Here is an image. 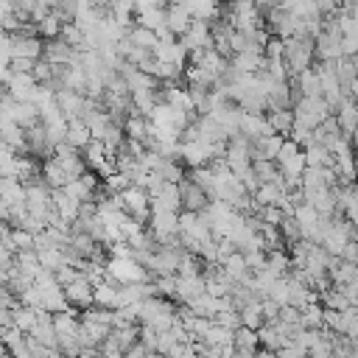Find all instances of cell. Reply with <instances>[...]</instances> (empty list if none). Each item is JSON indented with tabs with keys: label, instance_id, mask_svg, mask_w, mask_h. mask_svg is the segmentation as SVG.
Returning <instances> with one entry per match:
<instances>
[{
	"label": "cell",
	"instance_id": "cell-34",
	"mask_svg": "<svg viewBox=\"0 0 358 358\" xmlns=\"http://www.w3.org/2000/svg\"><path fill=\"white\" fill-rule=\"evenodd\" d=\"M257 336H260V347H266L268 352H277L280 347H285L288 341H285V336L277 330V324L274 322H266L260 330H257Z\"/></svg>",
	"mask_w": 358,
	"mask_h": 358
},
{
	"label": "cell",
	"instance_id": "cell-7",
	"mask_svg": "<svg viewBox=\"0 0 358 358\" xmlns=\"http://www.w3.org/2000/svg\"><path fill=\"white\" fill-rule=\"evenodd\" d=\"M3 117H11L25 129L42 120L36 101H17L11 92H3Z\"/></svg>",
	"mask_w": 358,
	"mask_h": 358
},
{
	"label": "cell",
	"instance_id": "cell-17",
	"mask_svg": "<svg viewBox=\"0 0 358 358\" xmlns=\"http://www.w3.org/2000/svg\"><path fill=\"white\" fill-rule=\"evenodd\" d=\"M263 64H266V53L263 50H238V53H232L229 56V70L232 73H257V70H263Z\"/></svg>",
	"mask_w": 358,
	"mask_h": 358
},
{
	"label": "cell",
	"instance_id": "cell-46",
	"mask_svg": "<svg viewBox=\"0 0 358 358\" xmlns=\"http://www.w3.org/2000/svg\"><path fill=\"white\" fill-rule=\"evenodd\" d=\"M34 64H36V59H28V56H14V59H11V67H14L17 73H31Z\"/></svg>",
	"mask_w": 358,
	"mask_h": 358
},
{
	"label": "cell",
	"instance_id": "cell-38",
	"mask_svg": "<svg viewBox=\"0 0 358 358\" xmlns=\"http://www.w3.org/2000/svg\"><path fill=\"white\" fill-rule=\"evenodd\" d=\"M241 319H243V324L260 330V327L266 324V316H263V299H252L249 305H243V308H241Z\"/></svg>",
	"mask_w": 358,
	"mask_h": 358
},
{
	"label": "cell",
	"instance_id": "cell-30",
	"mask_svg": "<svg viewBox=\"0 0 358 358\" xmlns=\"http://www.w3.org/2000/svg\"><path fill=\"white\" fill-rule=\"evenodd\" d=\"M67 143H73L76 148H84L92 143V129L84 117H70V126H67Z\"/></svg>",
	"mask_w": 358,
	"mask_h": 358
},
{
	"label": "cell",
	"instance_id": "cell-4",
	"mask_svg": "<svg viewBox=\"0 0 358 358\" xmlns=\"http://www.w3.org/2000/svg\"><path fill=\"white\" fill-rule=\"evenodd\" d=\"M140 322L143 324H151L157 330H168L176 322V305L171 299H165L162 294L145 296L143 299V310H140Z\"/></svg>",
	"mask_w": 358,
	"mask_h": 358
},
{
	"label": "cell",
	"instance_id": "cell-26",
	"mask_svg": "<svg viewBox=\"0 0 358 358\" xmlns=\"http://www.w3.org/2000/svg\"><path fill=\"white\" fill-rule=\"evenodd\" d=\"M95 305H103V308H120V282L115 280H101L95 282Z\"/></svg>",
	"mask_w": 358,
	"mask_h": 358
},
{
	"label": "cell",
	"instance_id": "cell-1",
	"mask_svg": "<svg viewBox=\"0 0 358 358\" xmlns=\"http://www.w3.org/2000/svg\"><path fill=\"white\" fill-rule=\"evenodd\" d=\"M313 56H316V39L313 36H285V64H288V73L291 78L299 76L302 70L313 67Z\"/></svg>",
	"mask_w": 358,
	"mask_h": 358
},
{
	"label": "cell",
	"instance_id": "cell-10",
	"mask_svg": "<svg viewBox=\"0 0 358 358\" xmlns=\"http://www.w3.org/2000/svg\"><path fill=\"white\" fill-rule=\"evenodd\" d=\"M266 28L271 31V34H277V36H294L296 34V28H299V17L296 14H291V11H285L282 6H274V8H268L266 14Z\"/></svg>",
	"mask_w": 358,
	"mask_h": 358
},
{
	"label": "cell",
	"instance_id": "cell-18",
	"mask_svg": "<svg viewBox=\"0 0 358 358\" xmlns=\"http://www.w3.org/2000/svg\"><path fill=\"white\" fill-rule=\"evenodd\" d=\"M50 64H70L73 62V56H76V48L59 34V36H53V39H45V53H42Z\"/></svg>",
	"mask_w": 358,
	"mask_h": 358
},
{
	"label": "cell",
	"instance_id": "cell-28",
	"mask_svg": "<svg viewBox=\"0 0 358 358\" xmlns=\"http://www.w3.org/2000/svg\"><path fill=\"white\" fill-rule=\"evenodd\" d=\"M137 22L145 25V28L162 31V28L168 25V6H148V8H140V11H137Z\"/></svg>",
	"mask_w": 358,
	"mask_h": 358
},
{
	"label": "cell",
	"instance_id": "cell-47",
	"mask_svg": "<svg viewBox=\"0 0 358 358\" xmlns=\"http://www.w3.org/2000/svg\"><path fill=\"white\" fill-rule=\"evenodd\" d=\"M126 355H131V358H140V355H154V350L140 338V341H134L129 350H126Z\"/></svg>",
	"mask_w": 358,
	"mask_h": 358
},
{
	"label": "cell",
	"instance_id": "cell-24",
	"mask_svg": "<svg viewBox=\"0 0 358 358\" xmlns=\"http://www.w3.org/2000/svg\"><path fill=\"white\" fill-rule=\"evenodd\" d=\"M190 22H193V14H190V8H187L185 0L182 3H168V28L176 36H182L190 28Z\"/></svg>",
	"mask_w": 358,
	"mask_h": 358
},
{
	"label": "cell",
	"instance_id": "cell-2",
	"mask_svg": "<svg viewBox=\"0 0 358 358\" xmlns=\"http://www.w3.org/2000/svg\"><path fill=\"white\" fill-rule=\"evenodd\" d=\"M148 229H151V235H154L157 246H159V243H182V238H179L182 227H179V213H176V210L151 207Z\"/></svg>",
	"mask_w": 358,
	"mask_h": 358
},
{
	"label": "cell",
	"instance_id": "cell-35",
	"mask_svg": "<svg viewBox=\"0 0 358 358\" xmlns=\"http://www.w3.org/2000/svg\"><path fill=\"white\" fill-rule=\"evenodd\" d=\"M129 36H131V42H134V45H140V48H145V50H154V48L159 45V34H157L154 28L140 25V22L129 28Z\"/></svg>",
	"mask_w": 358,
	"mask_h": 358
},
{
	"label": "cell",
	"instance_id": "cell-37",
	"mask_svg": "<svg viewBox=\"0 0 358 358\" xmlns=\"http://www.w3.org/2000/svg\"><path fill=\"white\" fill-rule=\"evenodd\" d=\"M322 305H324V308H336V310H347L352 302H350V296L344 294V288L333 282L330 288L322 291Z\"/></svg>",
	"mask_w": 358,
	"mask_h": 358
},
{
	"label": "cell",
	"instance_id": "cell-45",
	"mask_svg": "<svg viewBox=\"0 0 358 358\" xmlns=\"http://www.w3.org/2000/svg\"><path fill=\"white\" fill-rule=\"evenodd\" d=\"M126 350H123V344L109 333L103 341H101V355H106V358H115V355H123Z\"/></svg>",
	"mask_w": 358,
	"mask_h": 358
},
{
	"label": "cell",
	"instance_id": "cell-36",
	"mask_svg": "<svg viewBox=\"0 0 358 358\" xmlns=\"http://www.w3.org/2000/svg\"><path fill=\"white\" fill-rule=\"evenodd\" d=\"M291 266H294L291 263V252H285V249H271L268 257H266V268L271 274H277V277H285Z\"/></svg>",
	"mask_w": 358,
	"mask_h": 358
},
{
	"label": "cell",
	"instance_id": "cell-43",
	"mask_svg": "<svg viewBox=\"0 0 358 358\" xmlns=\"http://www.w3.org/2000/svg\"><path fill=\"white\" fill-rule=\"evenodd\" d=\"M257 215L263 218V224H277V227H280V224H282V218H285V215H291V213H285L280 204H263V207L257 210Z\"/></svg>",
	"mask_w": 358,
	"mask_h": 358
},
{
	"label": "cell",
	"instance_id": "cell-42",
	"mask_svg": "<svg viewBox=\"0 0 358 358\" xmlns=\"http://www.w3.org/2000/svg\"><path fill=\"white\" fill-rule=\"evenodd\" d=\"M36 25H39V36L53 39V36H59V34H62V25H64V22L59 20V14H53V11H50V14H48L45 20H39Z\"/></svg>",
	"mask_w": 358,
	"mask_h": 358
},
{
	"label": "cell",
	"instance_id": "cell-12",
	"mask_svg": "<svg viewBox=\"0 0 358 358\" xmlns=\"http://www.w3.org/2000/svg\"><path fill=\"white\" fill-rule=\"evenodd\" d=\"M190 50H196V48H213L215 45V39H213V22H207V20H199V17H193V22H190V28L179 36Z\"/></svg>",
	"mask_w": 358,
	"mask_h": 358
},
{
	"label": "cell",
	"instance_id": "cell-31",
	"mask_svg": "<svg viewBox=\"0 0 358 358\" xmlns=\"http://www.w3.org/2000/svg\"><path fill=\"white\" fill-rule=\"evenodd\" d=\"M42 179H45L50 187H64V185L70 182L67 171L62 168V162H59L56 157H48V159L42 162Z\"/></svg>",
	"mask_w": 358,
	"mask_h": 358
},
{
	"label": "cell",
	"instance_id": "cell-15",
	"mask_svg": "<svg viewBox=\"0 0 358 358\" xmlns=\"http://www.w3.org/2000/svg\"><path fill=\"white\" fill-rule=\"evenodd\" d=\"M154 56L157 59H162V62H173V64H179V67H185L187 64V59H190V48L176 36V39H159V45L154 48Z\"/></svg>",
	"mask_w": 358,
	"mask_h": 358
},
{
	"label": "cell",
	"instance_id": "cell-22",
	"mask_svg": "<svg viewBox=\"0 0 358 358\" xmlns=\"http://www.w3.org/2000/svg\"><path fill=\"white\" fill-rule=\"evenodd\" d=\"M336 117H338V126L347 137H352L355 126H358V101L352 95H344V101L336 106Z\"/></svg>",
	"mask_w": 358,
	"mask_h": 358
},
{
	"label": "cell",
	"instance_id": "cell-20",
	"mask_svg": "<svg viewBox=\"0 0 358 358\" xmlns=\"http://www.w3.org/2000/svg\"><path fill=\"white\" fill-rule=\"evenodd\" d=\"M182 201H185V210L201 213V210L210 204V193H207L201 185H196L193 179H185V182H182Z\"/></svg>",
	"mask_w": 358,
	"mask_h": 358
},
{
	"label": "cell",
	"instance_id": "cell-41",
	"mask_svg": "<svg viewBox=\"0 0 358 358\" xmlns=\"http://www.w3.org/2000/svg\"><path fill=\"white\" fill-rule=\"evenodd\" d=\"M302 324H305V327H324V305L308 302V305L302 308Z\"/></svg>",
	"mask_w": 358,
	"mask_h": 358
},
{
	"label": "cell",
	"instance_id": "cell-11",
	"mask_svg": "<svg viewBox=\"0 0 358 358\" xmlns=\"http://www.w3.org/2000/svg\"><path fill=\"white\" fill-rule=\"evenodd\" d=\"M215 157V148L210 140H182V162L187 168H199V165H210Z\"/></svg>",
	"mask_w": 358,
	"mask_h": 358
},
{
	"label": "cell",
	"instance_id": "cell-48",
	"mask_svg": "<svg viewBox=\"0 0 358 358\" xmlns=\"http://www.w3.org/2000/svg\"><path fill=\"white\" fill-rule=\"evenodd\" d=\"M341 260H350V263H355V266H358V238H352V241L344 246Z\"/></svg>",
	"mask_w": 358,
	"mask_h": 358
},
{
	"label": "cell",
	"instance_id": "cell-40",
	"mask_svg": "<svg viewBox=\"0 0 358 358\" xmlns=\"http://www.w3.org/2000/svg\"><path fill=\"white\" fill-rule=\"evenodd\" d=\"M36 319H39V310H36V308L22 305V302L14 308V324H17L20 330H25V333H28V330L36 324Z\"/></svg>",
	"mask_w": 358,
	"mask_h": 358
},
{
	"label": "cell",
	"instance_id": "cell-21",
	"mask_svg": "<svg viewBox=\"0 0 358 358\" xmlns=\"http://www.w3.org/2000/svg\"><path fill=\"white\" fill-rule=\"evenodd\" d=\"M207 291V280L204 274H190V277H182L179 274V288H176V299L179 302H193L196 296H201Z\"/></svg>",
	"mask_w": 358,
	"mask_h": 358
},
{
	"label": "cell",
	"instance_id": "cell-16",
	"mask_svg": "<svg viewBox=\"0 0 358 358\" xmlns=\"http://www.w3.org/2000/svg\"><path fill=\"white\" fill-rule=\"evenodd\" d=\"M271 131H274V126H271L268 115L246 112V109H243V115H241V134H246L249 140H260V137H266V134H271Z\"/></svg>",
	"mask_w": 358,
	"mask_h": 358
},
{
	"label": "cell",
	"instance_id": "cell-44",
	"mask_svg": "<svg viewBox=\"0 0 358 358\" xmlns=\"http://www.w3.org/2000/svg\"><path fill=\"white\" fill-rule=\"evenodd\" d=\"M20 302H22V305H31V308H36V310H39V308H45L42 288H39L36 282H34V285H28V288L20 294ZM45 310H48V308H45Z\"/></svg>",
	"mask_w": 358,
	"mask_h": 358
},
{
	"label": "cell",
	"instance_id": "cell-13",
	"mask_svg": "<svg viewBox=\"0 0 358 358\" xmlns=\"http://www.w3.org/2000/svg\"><path fill=\"white\" fill-rule=\"evenodd\" d=\"M39 87H42V84L36 81L34 73H17V70H14L11 81L6 84V92H11L17 101H34L36 92H39Z\"/></svg>",
	"mask_w": 358,
	"mask_h": 358
},
{
	"label": "cell",
	"instance_id": "cell-8",
	"mask_svg": "<svg viewBox=\"0 0 358 358\" xmlns=\"http://www.w3.org/2000/svg\"><path fill=\"white\" fill-rule=\"evenodd\" d=\"M117 196H120V204H123L126 213H131L134 218H140V221L148 224V218H151V193H148L145 187L129 185V187H126L123 193H117Z\"/></svg>",
	"mask_w": 358,
	"mask_h": 358
},
{
	"label": "cell",
	"instance_id": "cell-5",
	"mask_svg": "<svg viewBox=\"0 0 358 358\" xmlns=\"http://www.w3.org/2000/svg\"><path fill=\"white\" fill-rule=\"evenodd\" d=\"M333 112H336V109L330 106V101H327L324 95H302V98L294 103V117H296V123L310 126V129H316V126H319L322 120H327Z\"/></svg>",
	"mask_w": 358,
	"mask_h": 358
},
{
	"label": "cell",
	"instance_id": "cell-3",
	"mask_svg": "<svg viewBox=\"0 0 358 358\" xmlns=\"http://www.w3.org/2000/svg\"><path fill=\"white\" fill-rule=\"evenodd\" d=\"M106 277L115 280V282H120V285H126V282H143V280H154L151 268L143 266L134 255H129V257H115V255H112L109 263H106Z\"/></svg>",
	"mask_w": 358,
	"mask_h": 358
},
{
	"label": "cell",
	"instance_id": "cell-6",
	"mask_svg": "<svg viewBox=\"0 0 358 358\" xmlns=\"http://www.w3.org/2000/svg\"><path fill=\"white\" fill-rule=\"evenodd\" d=\"M341 39H344V31L338 28L336 20L324 17V31L316 36V59L319 62H336L344 56V48H341Z\"/></svg>",
	"mask_w": 358,
	"mask_h": 358
},
{
	"label": "cell",
	"instance_id": "cell-29",
	"mask_svg": "<svg viewBox=\"0 0 358 358\" xmlns=\"http://www.w3.org/2000/svg\"><path fill=\"white\" fill-rule=\"evenodd\" d=\"M291 81L296 84V90H299L302 95H322V78H319L316 64H313V67H308V70H302V73H299V76H294Z\"/></svg>",
	"mask_w": 358,
	"mask_h": 358
},
{
	"label": "cell",
	"instance_id": "cell-9",
	"mask_svg": "<svg viewBox=\"0 0 358 358\" xmlns=\"http://www.w3.org/2000/svg\"><path fill=\"white\" fill-rule=\"evenodd\" d=\"M64 294H67V299H70V305L73 308H78V310H84V308H90V305H95V282L81 271L73 282H67L64 285Z\"/></svg>",
	"mask_w": 358,
	"mask_h": 358
},
{
	"label": "cell",
	"instance_id": "cell-32",
	"mask_svg": "<svg viewBox=\"0 0 358 358\" xmlns=\"http://www.w3.org/2000/svg\"><path fill=\"white\" fill-rule=\"evenodd\" d=\"M157 173L168 182H185L187 179V171H185V162L182 159H173V157H162L159 165H157Z\"/></svg>",
	"mask_w": 358,
	"mask_h": 358
},
{
	"label": "cell",
	"instance_id": "cell-27",
	"mask_svg": "<svg viewBox=\"0 0 358 358\" xmlns=\"http://www.w3.org/2000/svg\"><path fill=\"white\" fill-rule=\"evenodd\" d=\"M81 154H84V159H87V165H90L92 171H101V168L106 165V159H109V157H115V154H109L106 143H103V140H98V137H92V143L81 148Z\"/></svg>",
	"mask_w": 358,
	"mask_h": 358
},
{
	"label": "cell",
	"instance_id": "cell-25",
	"mask_svg": "<svg viewBox=\"0 0 358 358\" xmlns=\"http://www.w3.org/2000/svg\"><path fill=\"white\" fill-rule=\"evenodd\" d=\"M232 344H235V355H255L257 347H260V336H257L255 327L241 324V327H235V341Z\"/></svg>",
	"mask_w": 358,
	"mask_h": 358
},
{
	"label": "cell",
	"instance_id": "cell-14",
	"mask_svg": "<svg viewBox=\"0 0 358 358\" xmlns=\"http://www.w3.org/2000/svg\"><path fill=\"white\" fill-rule=\"evenodd\" d=\"M151 207H165V210H176L182 213L185 210V201H182V182H162V187L151 196Z\"/></svg>",
	"mask_w": 358,
	"mask_h": 358
},
{
	"label": "cell",
	"instance_id": "cell-19",
	"mask_svg": "<svg viewBox=\"0 0 358 358\" xmlns=\"http://www.w3.org/2000/svg\"><path fill=\"white\" fill-rule=\"evenodd\" d=\"M282 143H285V134H280V131H271V134L255 140V145H252V159H277Z\"/></svg>",
	"mask_w": 358,
	"mask_h": 358
},
{
	"label": "cell",
	"instance_id": "cell-23",
	"mask_svg": "<svg viewBox=\"0 0 358 358\" xmlns=\"http://www.w3.org/2000/svg\"><path fill=\"white\" fill-rule=\"evenodd\" d=\"M53 207L59 210V215L62 218H67L70 224L81 215V201L76 199V196H70L64 187H53Z\"/></svg>",
	"mask_w": 358,
	"mask_h": 358
},
{
	"label": "cell",
	"instance_id": "cell-39",
	"mask_svg": "<svg viewBox=\"0 0 358 358\" xmlns=\"http://www.w3.org/2000/svg\"><path fill=\"white\" fill-rule=\"evenodd\" d=\"M112 336L123 344V350H129L134 341H140V327H137V322H117L112 327Z\"/></svg>",
	"mask_w": 358,
	"mask_h": 358
},
{
	"label": "cell",
	"instance_id": "cell-33",
	"mask_svg": "<svg viewBox=\"0 0 358 358\" xmlns=\"http://www.w3.org/2000/svg\"><path fill=\"white\" fill-rule=\"evenodd\" d=\"M268 120L274 126V131L280 134H291L296 117H294V106H280V109H268Z\"/></svg>",
	"mask_w": 358,
	"mask_h": 358
}]
</instances>
